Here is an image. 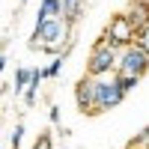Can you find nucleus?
Segmentation results:
<instances>
[{
    "label": "nucleus",
    "mask_w": 149,
    "mask_h": 149,
    "mask_svg": "<svg viewBox=\"0 0 149 149\" xmlns=\"http://www.w3.org/2000/svg\"><path fill=\"white\" fill-rule=\"evenodd\" d=\"M69 36H72V21L63 15L48 18V21H36L30 48L33 51H48V54H63V42Z\"/></svg>",
    "instance_id": "obj_1"
},
{
    "label": "nucleus",
    "mask_w": 149,
    "mask_h": 149,
    "mask_svg": "<svg viewBox=\"0 0 149 149\" xmlns=\"http://www.w3.org/2000/svg\"><path fill=\"white\" fill-rule=\"evenodd\" d=\"M116 66H119V51L102 36L93 45L90 63H86V74H107V72H116Z\"/></svg>",
    "instance_id": "obj_2"
},
{
    "label": "nucleus",
    "mask_w": 149,
    "mask_h": 149,
    "mask_svg": "<svg viewBox=\"0 0 149 149\" xmlns=\"http://www.w3.org/2000/svg\"><path fill=\"white\" fill-rule=\"evenodd\" d=\"M102 36L116 48V51H122V48L134 45V39H137V27L131 24V18L125 15V12H119V15H113V18L107 21V27H104Z\"/></svg>",
    "instance_id": "obj_3"
},
{
    "label": "nucleus",
    "mask_w": 149,
    "mask_h": 149,
    "mask_svg": "<svg viewBox=\"0 0 149 149\" xmlns=\"http://www.w3.org/2000/svg\"><path fill=\"white\" fill-rule=\"evenodd\" d=\"M125 90H122V84H119V74H98V113H107V110H113L119 107L122 102H125Z\"/></svg>",
    "instance_id": "obj_4"
},
{
    "label": "nucleus",
    "mask_w": 149,
    "mask_h": 149,
    "mask_svg": "<svg viewBox=\"0 0 149 149\" xmlns=\"http://www.w3.org/2000/svg\"><path fill=\"white\" fill-rule=\"evenodd\" d=\"M74 102L78 110L86 116H98V74H84L74 86Z\"/></svg>",
    "instance_id": "obj_5"
},
{
    "label": "nucleus",
    "mask_w": 149,
    "mask_h": 149,
    "mask_svg": "<svg viewBox=\"0 0 149 149\" xmlns=\"http://www.w3.org/2000/svg\"><path fill=\"white\" fill-rule=\"evenodd\" d=\"M119 74H134V78H143V74L149 72V54L143 51V48L134 42L128 48H122L119 51V66H116Z\"/></svg>",
    "instance_id": "obj_6"
},
{
    "label": "nucleus",
    "mask_w": 149,
    "mask_h": 149,
    "mask_svg": "<svg viewBox=\"0 0 149 149\" xmlns=\"http://www.w3.org/2000/svg\"><path fill=\"white\" fill-rule=\"evenodd\" d=\"M125 15L131 18V24H134L137 30H140V27H146V24H149V0H131Z\"/></svg>",
    "instance_id": "obj_7"
},
{
    "label": "nucleus",
    "mask_w": 149,
    "mask_h": 149,
    "mask_svg": "<svg viewBox=\"0 0 149 149\" xmlns=\"http://www.w3.org/2000/svg\"><path fill=\"white\" fill-rule=\"evenodd\" d=\"M63 15V0H42L39 12H36V21H48V18H57Z\"/></svg>",
    "instance_id": "obj_8"
},
{
    "label": "nucleus",
    "mask_w": 149,
    "mask_h": 149,
    "mask_svg": "<svg viewBox=\"0 0 149 149\" xmlns=\"http://www.w3.org/2000/svg\"><path fill=\"white\" fill-rule=\"evenodd\" d=\"M30 81H33V69H27V66H18V69H15V98L27 93Z\"/></svg>",
    "instance_id": "obj_9"
},
{
    "label": "nucleus",
    "mask_w": 149,
    "mask_h": 149,
    "mask_svg": "<svg viewBox=\"0 0 149 149\" xmlns=\"http://www.w3.org/2000/svg\"><path fill=\"white\" fill-rule=\"evenodd\" d=\"M81 12H84V0H63V18H69L74 24L81 18Z\"/></svg>",
    "instance_id": "obj_10"
},
{
    "label": "nucleus",
    "mask_w": 149,
    "mask_h": 149,
    "mask_svg": "<svg viewBox=\"0 0 149 149\" xmlns=\"http://www.w3.org/2000/svg\"><path fill=\"white\" fill-rule=\"evenodd\" d=\"M66 57H69V48H66L63 54H54L51 66H45V78H57V74H60V69H63V63H66Z\"/></svg>",
    "instance_id": "obj_11"
},
{
    "label": "nucleus",
    "mask_w": 149,
    "mask_h": 149,
    "mask_svg": "<svg viewBox=\"0 0 149 149\" xmlns=\"http://www.w3.org/2000/svg\"><path fill=\"white\" fill-rule=\"evenodd\" d=\"M21 140H24V122H15V131H12L9 149H21Z\"/></svg>",
    "instance_id": "obj_12"
},
{
    "label": "nucleus",
    "mask_w": 149,
    "mask_h": 149,
    "mask_svg": "<svg viewBox=\"0 0 149 149\" xmlns=\"http://www.w3.org/2000/svg\"><path fill=\"white\" fill-rule=\"evenodd\" d=\"M134 42H137V45L143 48V51L149 54V24H146V27H140V30H137V39H134Z\"/></svg>",
    "instance_id": "obj_13"
},
{
    "label": "nucleus",
    "mask_w": 149,
    "mask_h": 149,
    "mask_svg": "<svg viewBox=\"0 0 149 149\" xmlns=\"http://www.w3.org/2000/svg\"><path fill=\"white\" fill-rule=\"evenodd\" d=\"M33 149H54V146H51V134L42 131L39 137H36V146H33Z\"/></svg>",
    "instance_id": "obj_14"
},
{
    "label": "nucleus",
    "mask_w": 149,
    "mask_h": 149,
    "mask_svg": "<svg viewBox=\"0 0 149 149\" xmlns=\"http://www.w3.org/2000/svg\"><path fill=\"white\" fill-rule=\"evenodd\" d=\"M51 122H54V125H60V107H51Z\"/></svg>",
    "instance_id": "obj_15"
},
{
    "label": "nucleus",
    "mask_w": 149,
    "mask_h": 149,
    "mask_svg": "<svg viewBox=\"0 0 149 149\" xmlns=\"http://www.w3.org/2000/svg\"><path fill=\"white\" fill-rule=\"evenodd\" d=\"M21 3H27V0H21Z\"/></svg>",
    "instance_id": "obj_16"
}]
</instances>
